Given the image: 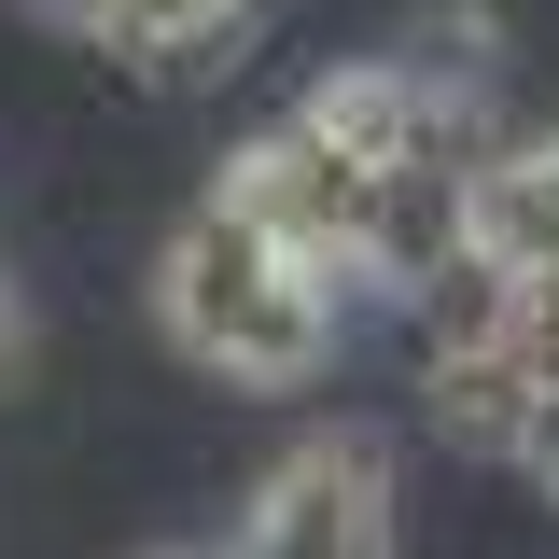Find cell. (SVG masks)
I'll use <instances>...</instances> for the list:
<instances>
[{
	"instance_id": "obj_6",
	"label": "cell",
	"mask_w": 559,
	"mask_h": 559,
	"mask_svg": "<svg viewBox=\"0 0 559 559\" xmlns=\"http://www.w3.org/2000/svg\"><path fill=\"white\" fill-rule=\"evenodd\" d=\"M503 462H518V476H532V489H559V392H546V406H532V419H518V448H503Z\"/></svg>"
},
{
	"instance_id": "obj_8",
	"label": "cell",
	"mask_w": 559,
	"mask_h": 559,
	"mask_svg": "<svg viewBox=\"0 0 559 559\" xmlns=\"http://www.w3.org/2000/svg\"><path fill=\"white\" fill-rule=\"evenodd\" d=\"M154 559H224V546H154Z\"/></svg>"
},
{
	"instance_id": "obj_4",
	"label": "cell",
	"mask_w": 559,
	"mask_h": 559,
	"mask_svg": "<svg viewBox=\"0 0 559 559\" xmlns=\"http://www.w3.org/2000/svg\"><path fill=\"white\" fill-rule=\"evenodd\" d=\"M70 43H98L112 70H210L238 28H252V0H43Z\"/></svg>"
},
{
	"instance_id": "obj_3",
	"label": "cell",
	"mask_w": 559,
	"mask_h": 559,
	"mask_svg": "<svg viewBox=\"0 0 559 559\" xmlns=\"http://www.w3.org/2000/svg\"><path fill=\"white\" fill-rule=\"evenodd\" d=\"M210 197H238L252 224H280L308 266L364 280V224H378V168H349L336 140L308 127V112H280V127H252L238 154H224V182Z\"/></svg>"
},
{
	"instance_id": "obj_9",
	"label": "cell",
	"mask_w": 559,
	"mask_h": 559,
	"mask_svg": "<svg viewBox=\"0 0 559 559\" xmlns=\"http://www.w3.org/2000/svg\"><path fill=\"white\" fill-rule=\"evenodd\" d=\"M546 154H559V127H546Z\"/></svg>"
},
{
	"instance_id": "obj_2",
	"label": "cell",
	"mask_w": 559,
	"mask_h": 559,
	"mask_svg": "<svg viewBox=\"0 0 559 559\" xmlns=\"http://www.w3.org/2000/svg\"><path fill=\"white\" fill-rule=\"evenodd\" d=\"M224 559H392V448L378 433H294L252 503H238V532Z\"/></svg>"
},
{
	"instance_id": "obj_5",
	"label": "cell",
	"mask_w": 559,
	"mask_h": 559,
	"mask_svg": "<svg viewBox=\"0 0 559 559\" xmlns=\"http://www.w3.org/2000/svg\"><path fill=\"white\" fill-rule=\"evenodd\" d=\"M462 238H476L489 266H518V280L559 266V154H546V140H489V154H476V182H462Z\"/></svg>"
},
{
	"instance_id": "obj_7",
	"label": "cell",
	"mask_w": 559,
	"mask_h": 559,
	"mask_svg": "<svg viewBox=\"0 0 559 559\" xmlns=\"http://www.w3.org/2000/svg\"><path fill=\"white\" fill-rule=\"evenodd\" d=\"M28 378V294H14V266H0V392Z\"/></svg>"
},
{
	"instance_id": "obj_1",
	"label": "cell",
	"mask_w": 559,
	"mask_h": 559,
	"mask_svg": "<svg viewBox=\"0 0 559 559\" xmlns=\"http://www.w3.org/2000/svg\"><path fill=\"white\" fill-rule=\"evenodd\" d=\"M154 322L168 349L224 378V392H308L349 336V280L308 266L280 224H252L238 197H197L168 224V252H154Z\"/></svg>"
}]
</instances>
